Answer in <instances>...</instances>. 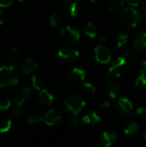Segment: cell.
I'll list each match as a JSON object with an SVG mask.
<instances>
[{
  "label": "cell",
  "mask_w": 146,
  "mask_h": 147,
  "mask_svg": "<svg viewBox=\"0 0 146 147\" xmlns=\"http://www.w3.org/2000/svg\"><path fill=\"white\" fill-rule=\"evenodd\" d=\"M124 1L126 4H128L129 6H132V7L139 6L144 2V0H124Z\"/></svg>",
  "instance_id": "cell-36"
},
{
  "label": "cell",
  "mask_w": 146,
  "mask_h": 147,
  "mask_svg": "<svg viewBox=\"0 0 146 147\" xmlns=\"http://www.w3.org/2000/svg\"><path fill=\"white\" fill-rule=\"evenodd\" d=\"M31 83H32V85L33 87L36 90H40L42 86H43V81L42 79L36 76V75H34L32 76V78H31Z\"/></svg>",
  "instance_id": "cell-28"
},
{
  "label": "cell",
  "mask_w": 146,
  "mask_h": 147,
  "mask_svg": "<svg viewBox=\"0 0 146 147\" xmlns=\"http://www.w3.org/2000/svg\"><path fill=\"white\" fill-rule=\"evenodd\" d=\"M80 56L79 51L71 46H65L62 47L58 52V57L59 59L63 61L71 62L77 59Z\"/></svg>",
  "instance_id": "cell-5"
},
{
  "label": "cell",
  "mask_w": 146,
  "mask_h": 147,
  "mask_svg": "<svg viewBox=\"0 0 146 147\" xmlns=\"http://www.w3.org/2000/svg\"><path fill=\"white\" fill-rule=\"evenodd\" d=\"M38 101L42 106L48 107L53 102V96L46 89L40 90L38 94Z\"/></svg>",
  "instance_id": "cell-15"
},
{
  "label": "cell",
  "mask_w": 146,
  "mask_h": 147,
  "mask_svg": "<svg viewBox=\"0 0 146 147\" xmlns=\"http://www.w3.org/2000/svg\"><path fill=\"white\" fill-rule=\"evenodd\" d=\"M91 1H92L93 3H98V2L101 1V0H91Z\"/></svg>",
  "instance_id": "cell-42"
},
{
  "label": "cell",
  "mask_w": 146,
  "mask_h": 147,
  "mask_svg": "<svg viewBox=\"0 0 146 147\" xmlns=\"http://www.w3.org/2000/svg\"><path fill=\"white\" fill-rule=\"evenodd\" d=\"M21 71L25 73V74H31L34 71H35L38 68V63L31 59V58H27L22 60L20 65Z\"/></svg>",
  "instance_id": "cell-12"
},
{
  "label": "cell",
  "mask_w": 146,
  "mask_h": 147,
  "mask_svg": "<svg viewBox=\"0 0 146 147\" xmlns=\"http://www.w3.org/2000/svg\"><path fill=\"white\" fill-rule=\"evenodd\" d=\"M69 126L72 128L77 127L79 124V118H78V115L77 114H72V115L71 116V118L69 119Z\"/></svg>",
  "instance_id": "cell-32"
},
{
  "label": "cell",
  "mask_w": 146,
  "mask_h": 147,
  "mask_svg": "<svg viewBox=\"0 0 146 147\" xmlns=\"http://www.w3.org/2000/svg\"><path fill=\"white\" fill-rule=\"evenodd\" d=\"M133 108V102L126 97H120L116 104V110L120 114H129Z\"/></svg>",
  "instance_id": "cell-11"
},
{
  "label": "cell",
  "mask_w": 146,
  "mask_h": 147,
  "mask_svg": "<svg viewBox=\"0 0 146 147\" xmlns=\"http://www.w3.org/2000/svg\"><path fill=\"white\" fill-rule=\"evenodd\" d=\"M62 119V113L59 110L57 109H51L49 111H47V113L43 116V120L42 121L49 126V127H52L56 124H58Z\"/></svg>",
  "instance_id": "cell-9"
},
{
  "label": "cell",
  "mask_w": 146,
  "mask_h": 147,
  "mask_svg": "<svg viewBox=\"0 0 146 147\" xmlns=\"http://www.w3.org/2000/svg\"><path fill=\"white\" fill-rule=\"evenodd\" d=\"M134 86L138 90H145L146 89V70L142 69L139 75L135 80Z\"/></svg>",
  "instance_id": "cell-21"
},
{
  "label": "cell",
  "mask_w": 146,
  "mask_h": 147,
  "mask_svg": "<svg viewBox=\"0 0 146 147\" xmlns=\"http://www.w3.org/2000/svg\"><path fill=\"white\" fill-rule=\"evenodd\" d=\"M106 94L108 96V98L110 99H115L118 97L120 91V86L119 84V83H117L116 81H109L106 87Z\"/></svg>",
  "instance_id": "cell-13"
},
{
  "label": "cell",
  "mask_w": 146,
  "mask_h": 147,
  "mask_svg": "<svg viewBox=\"0 0 146 147\" xmlns=\"http://www.w3.org/2000/svg\"><path fill=\"white\" fill-rule=\"evenodd\" d=\"M14 0H0V8H8L13 4Z\"/></svg>",
  "instance_id": "cell-37"
},
{
  "label": "cell",
  "mask_w": 146,
  "mask_h": 147,
  "mask_svg": "<svg viewBox=\"0 0 146 147\" xmlns=\"http://www.w3.org/2000/svg\"><path fill=\"white\" fill-rule=\"evenodd\" d=\"M124 3H125L124 0H110L108 8L111 11H114V12L118 11L119 9L122 8Z\"/></svg>",
  "instance_id": "cell-27"
},
{
  "label": "cell",
  "mask_w": 146,
  "mask_h": 147,
  "mask_svg": "<svg viewBox=\"0 0 146 147\" xmlns=\"http://www.w3.org/2000/svg\"><path fill=\"white\" fill-rule=\"evenodd\" d=\"M12 126V121L9 118H3L0 120V133L5 134L8 133Z\"/></svg>",
  "instance_id": "cell-23"
},
{
  "label": "cell",
  "mask_w": 146,
  "mask_h": 147,
  "mask_svg": "<svg viewBox=\"0 0 146 147\" xmlns=\"http://www.w3.org/2000/svg\"><path fill=\"white\" fill-rule=\"evenodd\" d=\"M49 22H50L52 27L56 28V27H58L63 23V18L59 14L54 13V14L51 15V16L49 18Z\"/></svg>",
  "instance_id": "cell-26"
},
{
  "label": "cell",
  "mask_w": 146,
  "mask_h": 147,
  "mask_svg": "<svg viewBox=\"0 0 146 147\" xmlns=\"http://www.w3.org/2000/svg\"><path fill=\"white\" fill-rule=\"evenodd\" d=\"M4 21V14H3V11L0 9V26L3 24Z\"/></svg>",
  "instance_id": "cell-38"
},
{
  "label": "cell",
  "mask_w": 146,
  "mask_h": 147,
  "mask_svg": "<svg viewBox=\"0 0 146 147\" xmlns=\"http://www.w3.org/2000/svg\"><path fill=\"white\" fill-rule=\"evenodd\" d=\"M110 101L108 99H102L98 103H97V107L101 109H106L108 108H109L110 106Z\"/></svg>",
  "instance_id": "cell-34"
},
{
  "label": "cell",
  "mask_w": 146,
  "mask_h": 147,
  "mask_svg": "<svg viewBox=\"0 0 146 147\" xmlns=\"http://www.w3.org/2000/svg\"><path fill=\"white\" fill-rule=\"evenodd\" d=\"M32 96V90L28 86H22L18 88L13 96V100L16 105H22L28 102Z\"/></svg>",
  "instance_id": "cell-6"
},
{
  "label": "cell",
  "mask_w": 146,
  "mask_h": 147,
  "mask_svg": "<svg viewBox=\"0 0 146 147\" xmlns=\"http://www.w3.org/2000/svg\"><path fill=\"white\" fill-rule=\"evenodd\" d=\"M83 121L90 126H95L102 121V117L96 111H89L83 116Z\"/></svg>",
  "instance_id": "cell-17"
},
{
  "label": "cell",
  "mask_w": 146,
  "mask_h": 147,
  "mask_svg": "<svg viewBox=\"0 0 146 147\" xmlns=\"http://www.w3.org/2000/svg\"><path fill=\"white\" fill-rule=\"evenodd\" d=\"M139 132V125L135 121L128 122L124 129V134L128 137H133Z\"/></svg>",
  "instance_id": "cell-19"
},
{
  "label": "cell",
  "mask_w": 146,
  "mask_h": 147,
  "mask_svg": "<svg viewBox=\"0 0 146 147\" xmlns=\"http://www.w3.org/2000/svg\"><path fill=\"white\" fill-rule=\"evenodd\" d=\"M64 9L66 15L75 17L79 14L81 5L77 0H66L64 3Z\"/></svg>",
  "instance_id": "cell-10"
},
{
  "label": "cell",
  "mask_w": 146,
  "mask_h": 147,
  "mask_svg": "<svg viewBox=\"0 0 146 147\" xmlns=\"http://www.w3.org/2000/svg\"><path fill=\"white\" fill-rule=\"evenodd\" d=\"M128 61L125 57H118L116 59L113 61L111 65L108 68V74L112 75L117 78L122 77L127 71L128 68Z\"/></svg>",
  "instance_id": "cell-4"
},
{
  "label": "cell",
  "mask_w": 146,
  "mask_h": 147,
  "mask_svg": "<svg viewBox=\"0 0 146 147\" xmlns=\"http://www.w3.org/2000/svg\"><path fill=\"white\" fill-rule=\"evenodd\" d=\"M22 113L23 111H22V107L20 105H16V107L13 110V116L15 118H20L22 115Z\"/></svg>",
  "instance_id": "cell-35"
},
{
  "label": "cell",
  "mask_w": 146,
  "mask_h": 147,
  "mask_svg": "<svg viewBox=\"0 0 146 147\" xmlns=\"http://www.w3.org/2000/svg\"><path fill=\"white\" fill-rule=\"evenodd\" d=\"M128 40H129V37L126 34H120L118 35L117 39H116V47L118 49H121L123 48L127 43H128Z\"/></svg>",
  "instance_id": "cell-24"
},
{
  "label": "cell",
  "mask_w": 146,
  "mask_h": 147,
  "mask_svg": "<svg viewBox=\"0 0 146 147\" xmlns=\"http://www.w3.org/2000/svg\"><path fill=\"white\" fill-rule=\"evenodd\" d=\"M64 103L66 109L71 111L72 114H77L84 108L86 102L85 101L78 95L71 94L67 96L64 101Z\"/></svg>",
  "instance_id": "cell-3"
},
{
  "label": "cell",
  "mask_w": 146,
  "mask_h": 147,
  "mask_svg": "<svg viewBox=\"0 0 146 147\" xmlns=\"http://www.w3.org/2000/svg\"><path fill=\"white\" fill-rule=\"evenodd\" d=\"M69 78L73 82H76V83L82 82L86 78V71L82 67H79V66L74 67L70 71Z\"/></svg>",
  "instance_id": "cell-14"
},
{
  "label": "cell",
  "mask_w": 146,
  "mask_h": 147,
  "mask_svg": "<svg viewBox=\"0 0 146 147\" xmlns=\"http://www.w3.org/2000/svg\"><path fill=\"white\" fill-rule=\"evenodd\" d=\"M120 16H121V19L123 22L131 28H134L138 26L142 17V15L132 6L123 9Z\"/></svg>",
  "instance_id": "cell-2"
},
{
  "label": "cell",
  "mask_w": 146,
  "mask_h": 147,
  "mask_svg": "<svg viewBox=\"0 0 146 147\" xmlns=\"http://www.w3.org/2000/svg\"><path fill=\"white\" fill-rule=\"evenodd\" d=\"M141 13H142V16L146 17V3L142 7L141 9Z\"/></svg>",
  "instance_id": "cell-40"
},
{
  "label": "cell",
  "mask_w": 146,
  "mask_h": 147,
  "mask_svg": "<svg viewBox=\"0 0 146 147\" xmlns=\"http://www.w3.org/2000/svg\"><path fill=\"white\" fill-rule=\"evenodd\" d=\"M141 67H142V69H145L146 70V56L141 61Z\"/></svg>",
  "instance_id": "cell-39"
},
{
  "label": "cell",
  "mask_w": 146,
  "mask_h": 147,
  "mask_svg": "<svg viewBox=\"0 0 146 147\" xmlns=\"http://www.w3.org/2000/svg\"><path fill=\"white\" fill-rule=\"evenodd\" d=\"M84 33L89 38H95L97 35V26L94 22H88L84 27Z\"/></svg>",
  "instance_id": "cell-22"
},
{
  "label": "cell",
  "mask_w": 146,
  "mask_h": 147,
  "mask_svg": "<svg viewBox=\"0 0 146 147\" xmlns=\"http://www.w3.org/2000/svg\"><path fill=\"white\" fill-rule=\"evenodd\" d=\"M19 59H20V53H19L18 49H16L15 47L10 48L6 53V60L10 65L16 64Z\"/></svg>",
  "instance_id": "cell-20"
},
{
  "label": "cell",
  "mask_w": 146,
  "mask_h": 147,
  "mask_svg": "<svg viewBox=\"0 0 146 147\" xmlns=\"http://www.w3.org/2000/svg\"><path fill=\"white\" fill-rule=\"evenodd\" d=\"M60 34L65 41L70 42V43L78 41L81 37L80 32L77 28H75L71 26H69V25L64 27L61 29Z\"/></svg>",
  "instance_id": "cell-8"
},
{
  "label": "cell",
  "mask_w": 146,
  "mask_h": 147,
  "mask_svg": "<svg viewBox=\"0 0 146 147\" xmlns=\"http://www.w3.org/2000/svg\"><path fill=\"white\" fill-rule=\"evenodd\" d=\"M135 115L142 120H146V109L144 107H139L135 111Z\"/></svg>",
  "instance_id": "cell-33"
},
{
  "label": "cell",
  "mask_w": 146,
  "mask_h": 147,
  "mask_svg": "<svg viewBox=\"0 0 146 147\" xmlns=\"http://www.w3.org/2000/svg\"><path fill=\"white\" fill-rule=\"evenodd\" d=\"M133 47L138 51L146 49V32L139 33L135 36L133 40Z\"/></svg>",
  "instance_id": "cell-18"
},
{
  "label": "cell",
  "mask_w": 146,
  "mask_h": 147,
  "mask_svg": "<svg viewBox=\"0 0 146 147\" xmlns=\"http://www.w3.org/2000/svg\"><path fill=\"white\" fill-rule=\"evenodd\" d=\"M19 82V73L13 65L0 67V87L9 88Z\"/></svg>",
  "instance_id": "cell-1"
},
{
  "label": "cell",
  "mask_w": 146,
  "mask_h": 147,
  "mask_svg": "<svg viewBox=\"0 0 146 147\" xmlns=\"http://www.w3.org/2000/svg\"><path fill=\"white\" fill-rule=\"evenodd\" d=\"M82 89L83 91H85L88 94H94L96 90V86L91 83H83L82 84Z\"/></svg>",
  "instance_id": "cell-29"
},
{
  "label": "cell",
  "mask_w": 146,
  "mask_h": 147,
  "mask_svg": "<svg viewBox=\"0 0 146 147\" xmlns=\"http://www.w3.org/2000/svg\"><path fill=\"white\" fill-rule=\"evenodd\" d=\"M117 140V135L111 131H106L102 133L100 137V144L103 146H111Z\"/></svg>",
  "instance_id": "cell-16"
},
{
  "label": "cell",
  "mask_w": 146,
  "mask_h": 147,
  "mask_svg": "<svg viewBox=\"0 0 146 147\" xmlns=\"http://www.w3.org/2000/svg\"><path fill=\"white\" fill-rule=\"evenodd\" d=\"M43 116L39 112H32L27 118V122L28 124H36L40 121H42Z\"/></svg>",
  "instance_id": "cell-25"
},
{
  "label": "cell",
  "mask_w": 146,
  "mask_h": 147,
  "mask_svg": "<svg viewBox=\"0 0 146 147\" xmlns=\"http://www.w3.org/2000/svg\"><path fill=\"white\" fill-rule=\"evenodd\" d=\"M11 106V100L9 98L0 99V110H7Z\"/></svg>",
  "instance_id": "cell-31"
},
{
  "label": "cell",
  "mask_w": 146,
  "mask_h": 147,
  "mask_svg": "<svg viewBox=\"0 0 146 147\" xmlns=\"http://www.w3.org/2000/svg\"><path fill=\"white\" fill-rule=\"evenodd\" d=\"M138 56V50H136L134 47L133 49H131V50H128L126 53H125V58L129 62V61H133L136 59Z\"/></svg>",
  "instance_id": "cell-30"
},
{
  "label": "cell",
  "mask_w": 146,
  "mask_h": 147,
  "mask_svg": "<svg viewBox=\"0 0 146 147\" xmlns=\"http://www.w3.org/2000/svg\"><path fill=\"white\" fill-rule=\"evenodd\" d=\"M18 1H19V2H23L24 0H18Z\"/></svg>",
  "instance_id": "cell-43"
},
{
  "label": "cell",
  "mask_w": 146,
  "mask_h": 147,
  "mask_svg": "<svg viewBox=\"0 0 146 147\" xmlns=\"http://www.w3.org/2000/svg\"><path fill=\"white\" fill-rule=\"evenodd\" d=\"M144 138L146 140V129L145 130V132H144Z\"/></svg>",
  "instance_id": "cell-41"
},
{
  "label": "cell",
  "mask_w": 146,
  "mask_h": 147,
  "mask_svg": "<svg viewBox=\"0 0 146 147\" xmlns=\"http://www.w3.org/2000/svg\"><path fill=\"white\" fill-rule=\"evenodd\" d=\"M95 59L101 64H108L111 61V53L104 45H98L94 49Z\"/></svg>",
  "instance_id": "cell-7"
}]
</instances>
